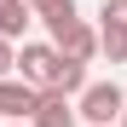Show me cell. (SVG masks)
<instances>
[{
  "label": "cell",
  "mask_w": 127,
  "mask_h": 127,
  "mask_svg": "<svg viewBox=\"0 0 127 127\" xmlns=\"http://www.w3.org/2000/svg\"><path fill=\"white\" fill-rule=\"evenodd\" d=\"M64 69V58L52 40H29V46H17V81H29L35 93H52V81Z\"/></svg>",
  "instance_id": "6da1fadb"
},
{
  "label": "cell",
  "mask_w": 127,
  "mask_h": 127,
  "mask_svg": "<svg viewBox=\"0 0 127 127\" xmlns=\"http://www.w3.org/2000/svg\"><path fill=\"white\" fill-rule=\"evenodd\" d=\"M81 116H87L93 127H110L116 116H127V93L116 87V81H87V93H81V104H75Z\"/></svg>",
  "instance_id": "7a4b0ae2"
},
{
  "label": "cell",
  "mask_w": 127,
  "mask_h": 127,
  "mask_svg": "<svg viewBox=\"0 0 127 127\" xmlns=\"http://www.w3.org/2000/svg\"><path fill=\"white\" fill-rule=\"evenodd\" d=\"M35 110H40V93L29 87V81H0V116L6 121H35Z\"/></svg>",
  "instance_id": "3957f363"
},
{
  "label": "cell",
  "mask_w": 127,
  "mask_h": 127,
  "mask_svg": "<svg viewBox=\"0 0 127 127\" xmlns=\"http://www.w3.org/2000/svg\"><path fill=\"white\" fill-rule=\"evenodd\" d=\"M52 46H58V58H64V64H93V52H98V29L69 23V29L52 40Z\"/></svg>",
  "instance_id": "277c9868"
},
{
  "label": "cell",
  "mask_w": 127,
  "mask_h": 127,
  "mask_svg": "<svg viewBox=\"0 0 127 127\" xmlns=\"http://www.w3.org/2000/svg\"><path fill=\"white\" fill-rule=\"evenodd\" d=\"M35 127H75V110H69V98H64V93H40Z\"/></svg>",
  "instance_id": "5b68a950"
},
{
  "label": "cell",
  "mask_w": 127,
  "mask_h": 127,
  "mask_svg": "<svg viewBox=\"0 0 127 127\" xmlns=\"http://www.w3.org/2000/svg\"><path fill=\"white\" fill-rule=\"evenodd\" d=\"M29 0H0V40H17V35H23L29 29Z\"/></svg>",
  "instance_id": "8992f818"
},
{
  "label": "cell",
  "mask_w": 127,
  "mask_h": 127,
  "mask_svg": "<svg viewBox=\"0 0 127 127\" xmlns=\"http://www.w3.org/2000/svg\"><path fill=\"white\" fill-rule=\"evenodd\" d=\"M52 93H64V98L69 93H87V64H64L58 81H52Z\"/></svg>",
  "instance_id": "52a82bcc"
},
{
  "label": "cell",
  "mask_w": 127,
  "mask_h": 127,
  "mask_svg": "<svg viewBox=\"0 0 127 127\" xmlns=\"http://www.w3.org/2000/svg\"><path fill=\"white\" fill-rule=\"evenodd\" d=\"M98 52H110V64H127V29H98Z\"/></svg>",
  "instance_id": "ba28073f"
},
{
  "label": "cell",
  "mask_w": 127,
  "mask_h": 127,
  "mask_svg": "<svg viewBox=\"0 0 127 127\" xmlns=\"http://www.w3.org/2000/svg\"><path fill=\"white\" fill-rule=\"evenodd\" d=\"M104 23H110V29H127V0H104Z\"/></svg>",
  "instance_id": "9c48e42d"
},
{
  "label": "cell",
  "mask_w": 127,
  "mask_h": 127,
  "mask_svg": "<svg viewBox=\"0 0 127 127\" xmlns=\"http://www.w3.org/2000/svg\"><path fill=\"white\" fill-rule=\"evenodd\" d=\"M17 64V52H12V40H0V81H6V69Z\"/></svg>",
  "instance_id": "30bf717a"
},
{
  "label": "cell",
  "mask_w": 127,
  "mask_h": 127,
  "mask_svg": "<svg viewBox=\"0 0 127 127\" xmlns=\"http://www.w3.org/2000/svg\"><path fill=\"white\" fill-rule=\"evenodd\" d=\"M12 127H23V121H12Z\"/></svg>",
  "instance_id": "8fae6325"
},
{
  "label": "cell",
  "mask_w": 127,
  "mask_h": 127,
  "mask_svg": "<svg viewBox=\"0 0 127 127\" xmlns=\"http://www.w3.org/2000/svg\"><path fill=\"white\" fill-rule=\"evenodd\" d=\"M121 127H127V116H121Z\"/></svg>",
  "instance_id": "7c38bea8"
}]
</instances>
